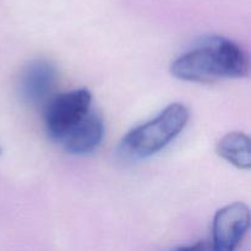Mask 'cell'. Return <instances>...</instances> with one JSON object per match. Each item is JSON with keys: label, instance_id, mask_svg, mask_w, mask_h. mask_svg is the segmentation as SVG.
<instances>
[{"label": "cell", "instance_id": "cell-5", "mask_svg": "<svg viewBox=\"0 0 251 251\" xmlns=\"http://www.w3.org/2000/svg\"><path fill=\"white\" fill-rule=\"evenodd\" d=\"M56 68L47 59H34L22 69L17 81L19 97L26 104H38L46 100L55 85Z\"/></svg>", "mask_w": 251, "mask_h": 251}, {"label": "cell", "instance_id": "cell-7", "mask_svg": "<svg viewBox=\"0 0 251 251\" xmlns=\"http://www.w3.org/2000/svg\"><path fill=\"white\" fill-rule=\"evenodd\" d=\"M220 157L242 171H249L251 167L250 139L247 134L233 131L225 135L216 146Z\"/></svg>", "mask_w": 251, "mask_h": 251}, {"label": "cell", "instance_id": "cell-2", "mask_svg": "<svg viewBox=\"0 0 251 251\" xmlns=\"http://www.w3.org/2000/svg\"><path fill=\"white\" fill-rule=\"evenodd\" d=\"M189 117L190 113L183 103H172L154 119L130 130L120 141L119 154L130 161L153 156L183 131Z\"/></svg>", "mask_w": 251, "mask_h": 251}, {"label": "cell", "instance_id": "cell-6", "mask_svg": "<svg viewBox=\"0 0 251 251\" xmlns=\"http://www.w3.org/2000/svg\"><path fill=\"white\" fill-rule=\"evenodd\" d=\"M104 137V120L100 112L91 108L80 123L71 127L60 140L63 149L69 154L83 156L98 149Z\"/></svg>", "mask_w": 251, "mask_h": 251}, {"label": "cell", "instance_id": "cell-3", "mask_svg": "<svg viewBox=\"0 0 251 251\" xmlns=\"http://www.w3.org/2000/svg\"><path fill=\"white\" fill-rule=\"evenodd\" d=\"M92 95L87 88L55 96L44 108L43 120L49 136L59 141L71 127L86 117L92 108Z\"/></svg>", "mask_w": 251, "mask_h": 251}, {"label": "cell", "instance_id": "cell-8", "mask_svg": "<svg viewBox=\"0 0 251 251\" xmlns=\"http://www.w3.org/2000/svg\"><path fill=\"white\" fill-rule=\"evenodd\" d=\"M0 153H1V146H0Z\"/></svg>", "mask_w": 251, "mask_h": 251}, {"label": "cell", "instance_id": "cell-4", "mask_svg": "<svg viewBox=\"0 0 251 251\" xmlns=\"http://www.w3.org/2000/svg\"><path fill=\"white\" fill-rule=\"evenodd\" d=\"M250 227V210L243 202H234L217 211L212 223L213 249L234 250Z\"/></svg>", "mask_w": 251, "mask_h": 251}, {"label": "cell", "instance_id": "cell-1", "mask_svg": "<svg viewBox=\"0 0 251 251\" xmlns=\"http://www.w3.org/2000/svg\"><path fill=\"white\" fill-rule=\"evenodd\" d=\"M171 74L188 82L208 83L249 74V56L242 46L225 37H211L172 63Z\"/></svg>", "mask_w": 251, "mask_h": 251}]
</instances>
